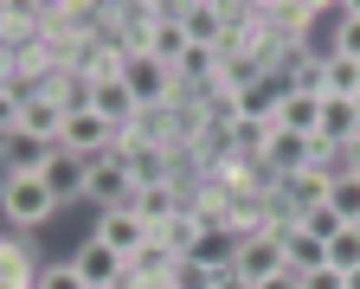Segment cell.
Returning a JSON list of instances; mask_svg holds the SVG:
<instances>
[{"label": "cell", "instance_id": "obj_1", "mask_svg": "<svg viewBox=\"0 0 360 289\" xmlns=\"http://www.w3.org/2000/svg\"><path fill=\"white\" fill-rule=\"evenodd\" d=\"M0 206H7L13 231H39L52 225L65 206L52 200V186H45V174H7V186H0Z\"/></svg>", "mask_w": 360, "mask_h": 289}, {"label": "cell", "instance_id": "obj_2", "mask_svg": "<svg viewBox=\"0 0 360 289\" xmlns=\"http://www.w3.org/2000/svg\"><path fill=\"white\" fill-rule=\"evenodd\" d=\"M290 270V251H283V231H245L238 245H232V276L238 283H270V276H283Z\"/></svg>", "mask_w": 360, "mask_h": 289}, {"label": "cell", "instance_id": "obj_3", "mask_svg": "<svg viewBox=\"0 0 360 289\" xmlns=\"http://www.w3.org/2000/svg\"><path fill=\"white\" fill-rule=\"evenodd\" d=\"M122 84L135 90V103H142V110H161V103H174V90H180L174 65H161L155 52H129V65H122Z\"/></svg>", "mask_w": 360, "mask_h": 289}, {"label": "cell", "instance_id": "obj_4", "mask_svg": "<svg viewBox=\"0 0 360 289\" xmlns=\"http://www.w3.org/2000/svg\"><path fill=\"white\" fill-rule=\"evenodd\" d=\"M84 200L97 206V212H122L135 206V174L122 155H103V161H90V186H84Z\"/></svg>", "mask_w": 360, "mask_h": 289}, {"label": "cell", "instance_id": "obj_5", "mask_svg": "<svg viewBox=\"0 0 360 289\" xmlns=\"http://www.w3.org/2000/svg\"><path fill=\"white\" fill-rule=\"evenodd\" d=\"M7 103H13V96H7ZM65 103H52V96H26V103H13V129L7 135H32V141H52V148H58V135H65Z\"/></svg>", "mask_w": 360, "mask_h": 289}, {"label": "cell", "instance_id": "obj_6", "mask_svg": "<svg viewBox=\"0 0 360 289\" xmlns=\"http://www.w3.org/2000/svg\"><path fill=\"white\" fill-rule=\"evenodd\" d=\"M71 264H77V276H84L90 289H122V283H129V257L110 251L103 238H84V245L71 251Z\"/></svg>", "mask_w": 360, "mask_h": 289}, {"label": "cell", "instance_id": "obj_7", "mask_svg": "<svg viewBox=\"0 0 360 289\" xmlns=\"http://www.w3.org/2000/svg\"><path fill=\"white\" fill-rule=\"evenodd\" d=\"M90 238H103V245L122 251V257H135V251H148V245H155L148 219H135V206H122V212H97V231H90Z\"/></svg>", "mask_w": 360, "mask_h": 289}, {"label": "cell", "instance_id": "obj_8", "mask_svg": "<svg viewBox=\"0 0 360 289\" xmlns=\"http://www.w3.org/2000/svg\"><path fill=\"white\" fill-rule=\"evenodd\" d=\"M39 276H45L39 251L26 245V231H13L7 251H0V289H39Z\"/></svg>", "mask_w": 360, "mask_h": 289}, {"label": "cell", "instance_id": "obj_9", "mask_svg": "<svg viewBox=\"0 0 360 289\" xmlns=\"http://www.w3.org/2000/svg\"><path fill=\"white\" fill-rule=\"evenodd\" d=\"M180 26H187V39H193V45H206V52H219L225 32H232V26H225V7H219V0H187Z\"/></svg>", "mask_w": 360, "mask_h": 289}, {"label": "cell", "instance_id": "obj_10", "mask_svg": "<svg viewBox=\"0 0 360 289\" xmlns=\"http://www.w3.org/2000/svg\"><path fill=\"white\" fill-rule=\"evenodd\" d=\"M277 129H290V135H315V129H322V96L290 84L283 103H277Z\"/></svg>", "mask_w": 360, "mask_h": 289}, {"label": "cell", "instance_id": "obj_11", "mask_svg": "<svg viewBox=\"0 0 360 289\" xmlns=\"http://www.w3.org/2000/svg\"><path fill=\"white\" fill-rule=\"evenodd\" d=\"M45 186H52V200L58 206H71V200H84V186H90V161H77V155H52V167H45Z\"/></svg>", "mask_w": 360, "mask_h": 289}, {"label": "cell", "instance_id": "obj_12", "mask_svg": "<svg viewBox=\"0 0 360 289\" xmlns=\"http://www.w3.org/2000/svg\"><path fill=\"white\" fill-rule=\"evenodd\" d=\"M52 141H32V135H7V174H45L52 167Z\"/></svg>", "mask_w": 360, "mask_h": 289}, {"label": "cell", "instance_id": "obj_13", "mask_svg": "<svg viewBox=\"0 0 360 289\" xmlns=\"http://www.w3.org/2000/svg\"><path fill=\"white\" fill-rule=\"evenodd\" d=\"M155 238H161V245H167L174 257H193V251H200V238H206V225H200V212L187 206V212H180V219H167V225H161Z\"/></svg>", "mask_w": 360, "mask_h": 289}, {"label": "cell", "instance_id": "obj_14", "mask_svg": "<svg viewBox=\"0 0 360 289\" xmlns=\"http://www.w3.org/2000/svg\"><path fill=\"white\" fill-rule=\"evenodd\" d=\"M328 212L341 225H360V174H335L328 180Z\"/></svg>", "mask_w": 360, "mask_h": 289}, {"label": "cell", "instance_id": "obj_15", "mask_svg": "<svg viewBox=\"0 0 360 289\" xmlns=\"http://www.w3.org/2000/svg\"><path fill=\"white\" fill-rule=\"evenodd\" d=\"M328 13H335V45H328V52L360 65V7H328Z\"/></svg>", "mask_w": 360, "mask_h": 289}, {"label": "cell", "instance_id": "obj_16", "mask_svg": "<svg viewBox=\"0 0 360 289\" xmlns=\"http://www.w3.org/2000/svg\"><path fill=\"white\" fill-rule=\"evenodd\" d=\"M328 270H341V276L360 270V225H341V231L328 238Z\"/></svg>", "mask_w": 360, "mask_h": 289}, {"label": "cell", "instance_id": "obj_17", "mask_svg": "<svg viewBox=\"0 0 360 289\" xmlns=\"http://www.w3.org/2000/svg\"><path fill=\"white\" fill-rule=\"evenodd\" d=\"M39 289H90L84 276H77V264L65 257V264H45V276H39Z\"/></svg>", "mask_w": 360, "mask_h": 289}, {"label": "cell", "instance_id": "obj_18", "mask_svg": "<svg viewBox=\"0 0 360 289\" xmlns=\"http://www.w3.org/2000/svg\"><path fill=\"white\" fill-rule=\"evenodd\" d=\"M296 225H302V231H309V238H322V245H328V238H335V231H341V219H335V212H328V206H315V212H309V219H296Z\"/></svg>", "mask_w": 360, "mask_h": 289}, {"label": "cell", "instance_id": "obj_19", "mask_svg": "<svg viewBox=\"0 0 360 289\" xmlns=\"http://www.w3.org/2000/svg\"><path fill=\"white\" fill-rule=\"evenodd\" d=\"M302 289H347V276L322 264V270H309V276H302Z\"/></svg>", "mask_w": 360, "mask_h": 289}, {"label": "cell", "instance_id": "obj_20", "mask_svg": "<svg viewBox=\"0 0 360 289\" xmlns=\"http://www.w3.org/2000/svg\"><path fill=\"white\" fill-rule=\"evenodd\" d=\"M341 167H347V174H360V135H354L347 148H341Z\"/></svg>", "mask_w": 360, "mask_h": 289}, {"label": "cell", "instance_id": "obj_21", "mask_svg": "<svg viewBox=\"0 0 360 289\" xmlns=\"http://www.w3.org/2000/svg\"><path fill=\"white\" fill-rule=\"evenodd\" d=\"M257 289H302V276H296V270H283V276H270V283H257Z\"/></svg>", "mask_w": 360, "mask_h": 289}, {"label": "cell", "instance_id": "obj_22", "mask_svg": "<svg viewBox=\"0 0 360 289\" xmlns=\"http://www.w3.org/2000/svg\"><path fill=\"white\" fill-rule=\"evenodd\" d=\"M347 289H360V270H354V276H347Z\"/></svg>", "mask_w": 360, "mask_h": 289}, {"label": "cell", "instance_id": "obj_23", "mask_svg": "<svg viewBox=\"0 0 360 289\" xmlns=\"http://www.w3.org/2000/svg\"><path fill=\"white\" fill-rule=\"evenodd\" d=\"M354 110H360V96H354Z\"/></svg>", "mask_w": 360, "mask_h": 289}]
</instances>
